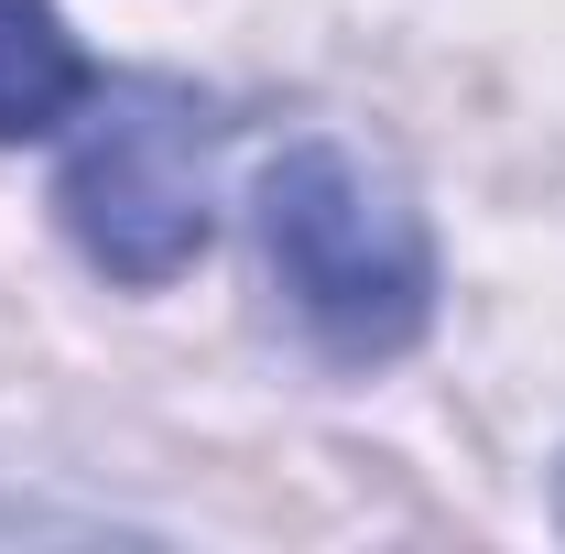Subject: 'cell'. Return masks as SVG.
<instances>
[{
  "label": "cell",
  "mask_w": 565,
  "mask_h": 554,
  "mask_svg": "<svg viewBox=\"0 0 565 554\" xmlns=\"http://www.w3.org/2000/svg\"><path fill=\"white\" fill-rule=\"evenodd\" d=\"M262 262L294 327L327 359H403L435 316V239L424 217L338 141H294L262 163Z\"/></svg>",
  "instance_id": "cell-1"
},
{
  "label": "cell",
  "mask_w": 565,
  "mask_h": 554,
  "mask_svg": "<svg viewBox=\"0 0 565 554\" xmlns=\"http://www.w3.org/2000/svg\"><path fill=\"white\" fill-rule=\"evenodd\" d=\"M76 251L109 283H174L217 228V120L196 87L174 76H120L87 131H76L66 174H55Z\"/></svg>",
  "instance_id": "cell-2"
},
{
  "label": "cell",
  "mask_w": 565,
  "mask_h": 554,
  "mask_svg": "<svg viewBox=\"0 0 565 554\" xmlns=\"http://www.w3.org/2000/svg\"><path fill=\"white\" fill-rule=\"evenodd\" d=\"M87 98V55L55 22V0H0V141L55 131Z\"/></svg>",
  "instance_id": "cell-3"
}]
</instances>
